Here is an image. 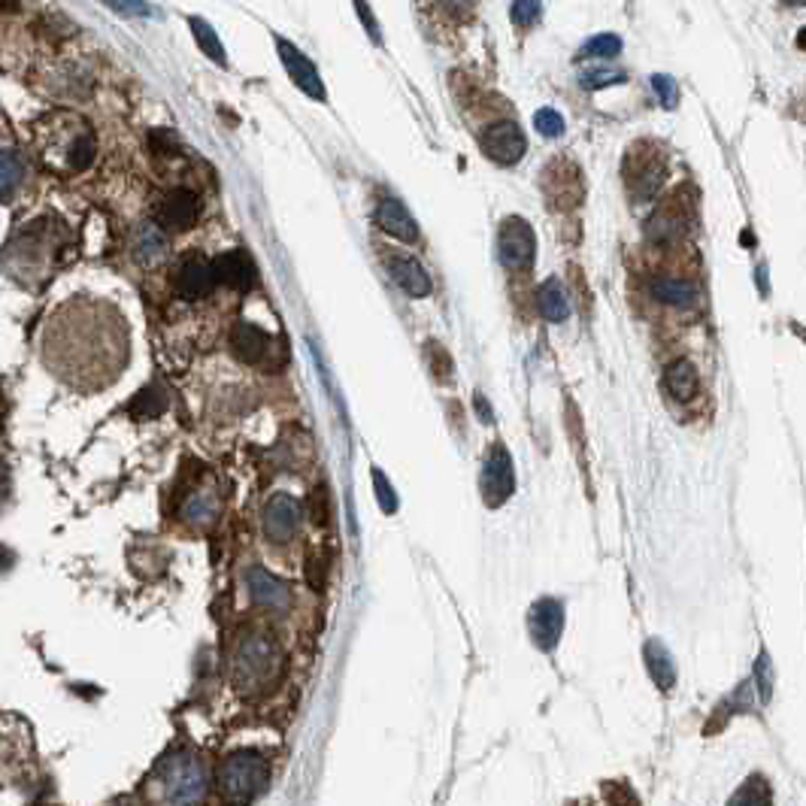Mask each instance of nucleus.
I'll use <instances>...</instances> for the list:
<instances>
[{
  "instance_id": "nucleus-33",
  "label": "nucleus",
  "mask_w": 806,
  "mask_h": 806,
  "mask_svg": "<svg viewBox=\"0 0 806 806\" xmlns=\"http://www.w3.org/2000/svg\"><path fill=\"white\" fill-rule=\"evenodd\" d=\"M370 476H374L376 497H379L382 509H386L388 516H391V513H398V495H395V488H391V482L386 479V474H382V470H374Z\"/></svg>"
},
{
  "instance_id": "nucleus-20",
  "label": "nucleus",
  "mask_w": 806,
  "mask_h": 806,
  "mask_svg": "<svg viewBox=\"0 0 806 806\" xmlns=\"http://www.w3.org/2000/svg\"><path fill=\"white\" fill-rule=\"evenodd\" d=\"M182 521H188L191 528H210L216 516H219V497L210 488H195L191 495L182 500Z\"/></svg>"
},
{
  "instance_id": "nucleus-14",
  "label": "nucleus",
  "mask_w": 806,
  "mask_h": 806,
  "mask_svg": "<svg viewBox=\"0 0 806 806\" xmlns=\"http://www.w3.org/2000/svg\"><path fill=\"white\" fill-rule=\"evenodd\" d=\"M246 588H249L252 604H258V607L286 613L288 604H291V595H288L286 583L277 579L273 574H267L265 567H249V570H246Z\"/></svg>"
},
{
  "instance_id": "nucleus-11",
  "label": "nucleus",
  "mask_w": 806,
  "mask_h": 806,
  "mask_svg": "<svg viewBox=\"0 0 806 806\" xmlns=\"http://www.w3.org/2000/svg\"><path fill=\"white\" fill-rule=\"evenodd\" d=\"M277 49L279 58H282V64H286L288 70V77H291V82H295L304 94H310L312 100H325V82H321L319 70L312 67L310 58L304 56L300 49H295L288 40H282V37H277Z\"/></svg>"
},
{
  "instance_id": "nucleus-21",
  "label": "nucleus",
  "mask_w": 806,
  "mask_h": 806,
  "mask_svg": "<svg viewBox=\"0 0 806 806\" xmlns=\"http://www.w3.org/2000/svg\"><path fill=\"white\" fill-rule=\"evenodd\" d=\"M664 386H667V391L674 395L676 400H691L697 395V370L691 361H685V358H679V361H674V365L667 367V374H664Z\"/></svg>"
},
{
  "instance_id": "nucleus-18",
  "label": "nucleus",
  "mask_w": 806,
  "mask_h": 806,
  "mask_svg": "<svg viewBox=\"0 0 806 806\" xmlns=\"http://www.w3.org/2000/svg\"><path fill=\"white\" fill-rule=\"evenodd\" d=\"M388 270H391V277L398 279V286L407 291L409 298H428L431 295V277H428V270L416 258L395 255V258H388Z\"/></svg>"
},
{
  "instance_id": "nucleus-27",
  "label": "nucleus",
  "mask_w": 806,
  "mask_h": 806,
  "mask_svg": "<svg viewBox=\"0 0 806 806\" xmlns=\"http://www.w3.org/2000/svg\"><path fill=\"white\" fill-rule=\"evenodd\" d=\"M165 407H167L165 391L156 386H149L131 400V407L128 409H131L133 416H140V419H152V416H158V412H165Z\"/></svg>"
},
{
  "instance_id": "nucleus-12",
  "label": "nucleus",
  "mask_w": 806,
  "mask_h": 806,
  "mask_svg": "<svg viewBox=\"0 0 806 806\" xmlns=\"http://www.w3.org/2000/svg\"><path fill=\"white\" fill-rule=\"evenodd\" d=\"M300 504L291 495H273L265 507V534L273 543H286L298 534Z\"/></svg>"
},
{
  "instance_id": "nucleus-2",
  "label": "nucleus",
  "mask_w": 806,
  "mask_h": 806,
  "mask_svg": "<svg viewBox=\"0 0 806 806\" xmlns=\"http://www.w3.org/2000/svg\"><path fill=\"white\" fill-rule=\"evenodd\" d=\"M156 806H200L207 797V767L195 752H173L152 776Z\"/></svg>"
},
{
  "instance_id": "nucleus-32",
  "label": "nucleus",
  "mask_w": 806,
  "mask_h": 806,
  "mask_svg": "<svg viewBox=\"0 0 806 806\" xmlns=\"http://www.w3.org/2000/svg\"><path fill=\"white\" fill-rule=\"evenodd\" d=\"M543 12V3L540 0H513V22L521 24V28H528L540 19Z\"/></svg>"
},
{
  "instance_id": "nucleus-40",
  "label": "nucleus",
  "mask_w": 806,
  "mask_h": 806,
  "mask_svg": "<svg viewBox=\"0 0 806 806\" xmlns=\"http://www.w3.org/2000/svg\"><path fill=\"white\" fill-rule=\"evenodd\" d=\"M307 579H310V586L316 588V591H321V588H325V564L310 561V567H307Z\"/></svg>"
},
{
  "instance_id": "nucleus-4",
  "label": "nucleus",
  "mask_w": 806,
  "mask_h": 806,
  "mask_svg": "<svg viewBox=\"0 0 806 806\" xmlns=\"http://www.w3.org/2000/svg\"><path fill=\"white\" fill-rule=\"evenodd\" d=\"M279 674V646L267 634H249L233 655V685L243 695L270 688Z\"/></svg>"
},
{
  "instance_id": "nucleus-22",
  "label": "nucleus",
  "mask_w": 806,
  "mask_h": 806,
  "mask_svg": "<svg viewBox=\"0 0 806 806\" xmlns=\"http://www.w3.org/2000/svg\"><path fill=\"white\" fill-rule=\"evenodd\" d=\"M646 667H649L651 679L658 688H674L676 683V667H674V658H670V651L664 649L658 640H649L646 643Z\"/></svg>"
},
{
  "instance_id": "nucleus-15",
  "label": "nucleus",
  "mask_w": 806,
  "mask_h": 806,
  "mask_svg": "<svg viewBox=\"0 0 806 806\" xmlns=\"http://www.w3.org/2000/svg\"><path fill=\"white\" fill-rule=\"evenodd\" d=\"M177 291L182 298L188 300H198V298H207L212 288L219 286L216 282V273H212V261L207 258H200V255H191L186 258L177 270Z\"/></svg>"
},
{
  "instance_id": "nucleus-29",
  "label": "nucleus",
  "mask_w": 806,
  "mask_h": 806,
  "mask_svg": "<svg viewBox=\"0 0 806 806\" xmlns=\"http://www.w3.org/2000/svg\"><path fill=\"white\" fill-rule=\"evenodd\" d=\"M616 82H625V73L621 70H609V67H591L579 77V86L586 91H600L607 86H616Z\"/></svg>"
},
{
  "instance_id": "nucleus-31",
  "label": "nucleus",
  "mask_w": 806,
  "mask_h": 806,
  "mask_svg": "<svg viewBox=\"0 0 806 806\" xmlns=\"http://www.w3.org/2000/svg\"><path fill=\"white\" fill-rule=\"evenodd\" d=\"M651 89H655V94H658V100H661L667 110H674L676 103H679V89H676L674 77L655 73V77H651Z\"/></svg>"
},
{
  "instance_id": "nucleus-13",
  "label": "nucleus",
  "mask_w": 806,
  "mask_h": 806,
  "mask_svg": "<svg viewBox=\"0 0 806 806\" xmlns=\"http://www.w3.org/2000/svg\"><path fill=\"white\" fill-rule=\"evenodd\" d=\"M200 216V200L195 191H188V188H177V191H170L161 203H158V221H161V228L167 231H188Z\"/></svg>"
},
{
  "instance_id": "nucleus-28",
  "label": "nucleus",
  "mask_w": 806,
  "mask_h": 806,
  "mask_svg": "<svg viewBox=\"0 0 806 806\" xmlns=\"http://www.w3.org/2000/svg\"><path fill=\"white\" fill-rule=\"evenodd\" d=\"M191 33H195V40L200 43V49H203L216 64H225V61H228V58H225V49H221V40L203 19H191Z\"/></svg>"
},
{
  "instance_id": "nucleus-44",
  "label": "nucleus",
  "mask_w": 806,
  "mask_h": 806,
  "mask_svg": "<svg viewBox=\"0 0 806 806\" xmlns=\"http://www.w3.org/2000/svg\"><path fill=\"white\" fill-rule=\"evenodd\" d=\"M788 3H795V7H800V3H804V0H788Z\"/></svg>"
},
{
  "instance_id": "nucleus-39",
  "label": "nucleus",
  "mask_w": 806,
  "mask_h": 806,
  "mask_svg": "<svg viewBox=\"0 0 806 806\" xmlns=\"http://www.w3.org/2000/svg\"><path fill=\"white\" fill-rule=\"evenodd\" d=\"M355 7H358V12H361V19H365V28L370 31V37H376V43H382V37H379V28H376V19L370 16V10H367L365 0H355Z\"/></svg>"
},
{
  "instance_id": "nucleus-23",
  "label": "nucleus",
  "mask_w": 806,
  "mask_h": 806,
  "mask_svg": "<svg viewBox=\"0 0 806 806\" xmlns=\"http://www.w3.org/2000/svg\"><path fill=\"white\" fill-rule=\"evenodd\" d=\"M24 182V161L16 149H0V200H12Z\"/></svg>"
},
{
  "instance_id": "nucleus-26",
  "label": "nucleus",
  "mask_w": 806,
  "mask_h": 806,
  "mask_svg": "<svg viewBox=\"0 0 806 806\" xmlns=\"http://www.w3.org/2000/svg\"><path fill=\"white\" fill-rule=\"evenodd\" d=\"M728 806H770V788L764 776H752L749 783L737 788V795L730 797Z\"/></svg>"
},
{
  "instance_id": "nucleus-38",
  "label": "nucleus",
  "mask_w": 806,
  "mask_h": 806,
  "mask_svg": "<svg viewBox=\"0 0 806 806\" xmlns=\"http://www.w3.org/2000/svg\"><path fill=\"white\" fill-rule=\"evenodd\" d=\"M152 146L156 149H161V152H177L179 146H177V137L170 131H156L152 133Z\"/></svg>"
},
{
  "instance_id": "nucleus-25",
  "label": "nucleus",
  "mask_w": 806,
  "mask_h": 806,
  "mask_svg": "<svg viewBox=\"0 0 806 806\" xmlns=\"http://www.w3.org/2000/svg\"><path fill=\"white\" fill-rule=\"evenodd\" d=\"M540 312L549 321H564L570 316V300L558 279H546L540 286Z\"/></svg>"
},
{
  "instance_id": "nucleus-5",
  "label": "nucleus",
  "mask_w": 806,
  "mask_h": 806,
  "mask_svg": "<svg viewBox=\"0 0 806 806\" xmlns=\"http://www.w3.org/2000/svg\"><path fill=\"white\" fill-rule=\"evenodd\" d=\"M52 225L56 221H33L28 225L12 246L7 249V267L10 273H16V279H22L28 286H33V273L46 277L49 273V261L56 255V237H52Z\"/></svg>"
},
{
  "instance_id": "nucleus-43",
  "label": "nucleus",
  "mask_w": 806,
  "mask_h": 806,
  "mask_svg": "<svg viewBox=\"0 0 806 806\" xmlns=\"http://www.w3.org/2000/svg\"><path fill=\"white\" fill-rule=\"evenodd\" d=\"M0 3H3V7H16V0H0Z\"/></svg>"
},
{
  "instance_id": "nucleus-30",
  "label": "nucleus",
  "mask_w": 806,
  "mask_h": 806,
  "mask_svg": "<svg viewBox=\"0 0 806 806\" xmlns=\"http://www.w3.org/2000/svg\"><path fill=\"white\" fill-rule=\"evenodd\" d=\"M621 52V40L616 37V33H597V37H591L586 46H583V52L579 56L588 58V56H595V58H616Z\"/></svg>"
},
{
  "instance_id": "nucleus-36",
  "label": "nucleus",
  "mask_w": 806,
  "mask_h": 806,
  "mask_svg": "<svg viewBox=\"0 0 806 806\" xmlns=\"http://www.w3.org/2000/svg\"><path fill=\"white\" fill-rule=\"evenodd\" d=\"M755 676H758V688L764 691V700L770 697V683H774V676H770V661H767V655L758 658V667H755Z\"/></svg>"
},
{
  "instance_id": "nucleus-9",
  "label": "nucleus",
  "mask_w": 806,
  "mask_h": 806,
  "mask_svg": "<svg viewBox=\"0 0 806 806\" xmlns=\"http://www.w3.org/2000/svg\"><path fill=\"white\" fill-rule=\"evenodd\" d=\"M482 149L486 156L497 165H519L525 152H528V140H525V131H521L516 122H497L491 125L482 137Z\"/></svg>"
},
{
  "instance_id": "nucleus-8",
  "label": "nucleus",
  "mask_w": 806,
  "mask_h": 806,
  "mask_svg": "<svg viewBox=\"0 0 806 806\" xmlns=\"http://www.w3.org/2000/svg\"><path fill=\"white\" fill-rule=\"evenodd\" d=\"M513 491H516V470H513L509 452L504 446H495L482 467V497L488 507H500V504H507Z\"/></svg>"
},
{
  "instance_id": "nucleus-1",
  "label": "nucleus",
  "mask_w": 806,
  "mask_h": 806,
  "mask_svg": "<svg viewBox=\"0 0 806 806\" xmlns=\"http://www.w3.org/2000/svg\"><path fill=\"white\" fill-rule=\"evenodd\" d=\"M125 321L98 300H70L46 321L43 361L70 388L110 386L125 367Z\"/></svg>"
},
{
  "instance_id": "nucleus-34",
  "label": "nucleus",
  "mask_w": 806,
  "mask_h": 806,
  "mask_svg": "<svg viewBox=\"0 0 806 806\" xmlns=\"http://www.w3.org/2000/svg\"><path fill=\"white\" fill-rule=\"evenodd\" d=\"M534 128H537L543 137H561L564 119L555 110H540L537 112V119H534Z\"/></svg>"
},
{
  "instance_id": "nucleus-17",
  "label": "nucleus",
  "mask_w": 806,
  "mask_h": 806,
  "mask_svg": "<svg viewBox=\"0 0 806 806\" xmlns=\"http://www.w3.org/2000/svg\"><path fill=\"white\" fill-rule=\"evenodd\" d=\"M212 273H216V282H221V286L228 288H237V291H249L255 282L252 258L246 252H240V249L219 255V258L212 261Z\"/></svg>"
},
{
  "instance_id": "nucleus-6",
  "label": "nucleus",
  "mask_w": 806,
  "mask_h": 806,
  "mask_svg": "<svg viewBox=\"0 0 806 806\" xmlns=\"http://www.w3.org/2000/svg\"><path fill=\"white\" fill-rule=\"evenodd\" d=\"M33 730L28 718L0 713V785L22 783L33 764Z\"/></svg>"
},
{
  "instance_id": "nucleus-42",
  "label": "nucleus",
  "mask_w": 806,
  "mask_h": 806,
  "mask_svg": "<svg viewBox=\"0 0 806 806\" xmlns=\"http://www.w3.org/2000/svg\"><path fill=\"white\" fill-rule=\"evenodd\" d=\"M476 407H479V416H482V421H491V412H488L486 400H482V398H476Z\"/></svg>"
},
{
  "instance_id": "nucleus-35",
  "label": "nucleus",
  "mask_w": 806,
  "mask_h": 806,
  "mask_svg": "<svg viewBox=\"0 0 806 806\" xmlns=\"http://www.w3.org/2000/svg\"><path fill=\"white\" fill-rule=\"evenodd\" d=\"M312 521H316V525H325V521H328V491H325V488L312 491Z\"/></svg>"
},
{
  "instance_id": "nucleus-41",
  "label": "nucleus",
  "mask_w": 806,
  "mask_h": 806,
  "mask_svg": "<svg viewBox=\"0 0 806 806\" xmlns=\"http://www.w3.org/2000/svg\"><path fill=\"white\" fill-rule=\"evenodd\" d=\"M7 495H10V467L0 458V504L7 500Z\"/></svg>"
},
{
  "instance_id": "nucleus-24",
  "label": "nucleus",
  "mask_w": 806,
  "mask_h": 806,
  "mask_svg": "<svg viewBox=\"0 0 806 806\" xmlns=\"http://www.w3.org/2000/svg\"><path fill=\"white\" fill-rule=\"evenodd\" d=\"M651 291H655V298L661 300V304H667V307H691L697 300V291L691 282H683V279H670V277H664V279H655L651 282Z\"/></svg>"
},
{
  "instance_id": "nucleus-7",
  "label": "nucleus",
  "mask_w": 806,
  "mask_h": 806,
  "mask_svg": "<svg viewBox=\"0 0 806 806\" xmlns=\"http://www.w3.org/2000/svg\"><path fill=\"white\" fill-rule=\"evenodd\" d=\"M537 252V240L534 231L525 219H507L500 225V237H497V255L504 267H530Z\"/></svg>"
},
{
  "instance_id": "nucleus-19",
  "label": "nucleus",
  "mask_w": 806,
  "mask_h": 806,
  "mask_svg": "<svg viewBox=\"0 0 806 806\" xmlns=\"http://www.w3.org/2000/svg\"><path fill=\"white\" fill-rule=\"evenodd\" d=\"M233 355L246 361V365H261L267 355H270V337L255 325H237L231 337Z\"/></svg>"
},
{
  "instance_id": "nucleus-3",
  "label": "nucleus",
  "mask_w": 806,
  "mask_h": 806,
  "mask_svg": "<svg viewBox=\"0 0 806 806\" xmlns=\"http://www.w3.org/2000/svg\"><path fill=\"white\" fill-rule=\"evenodd\" d=\"M267 776L270 764L261 752H233L219 767L221 800L228 806H249L267 788Z\"/></svg>"
},
{
  "instance_id": "nucleus-16",
  "label": "nucleus",
  "mask_w": 806,
  "mask_h": 806,
  "mask_svg": "<svg viewBox=\"0 0 806 806\" xmlns=\"http://www.w3.org/2000/svg\"><path fill=\"white\" fill-rule=\"evenodd\" d=\"M376 225L395 237V240H404V243H419V225L416 219L409 216V210L395 198H386L379 207H376Z\"/></svg>"
},
{
  "instance_id": "nucleus-37",
  "label": "nucleus",
  "mask_w": 806,
  "mask_h": 806,
  "mask_svg": "<svg viewBox=\"0 0 806 806\" xmlns=\"http://www.w3.org/2000/svg\"><path fill=\"white\" fill-rule=\"evenodd\" d=\"M116 10L128 12V16H149V7L143 0H110Z\"/></svg>"
},
{
  "instance_id": "nucleus-10",
  "label": "nucleus",
  "mask_w": 806,
  "mask_h": 806,
  "mask_svg": "<svg viewBox=\"0 0 806 806\" xmlns=\"http://www.w3.org/2000/svg\"><path fill=\"white\" fill-rule=\"evenodd\" d=\"M530 637L534 643L540 646L543 651H553L561 640V630H564V607L555 600V597H543L537 600L534 607H530Z\"/></svg>"
}]
</instances>
